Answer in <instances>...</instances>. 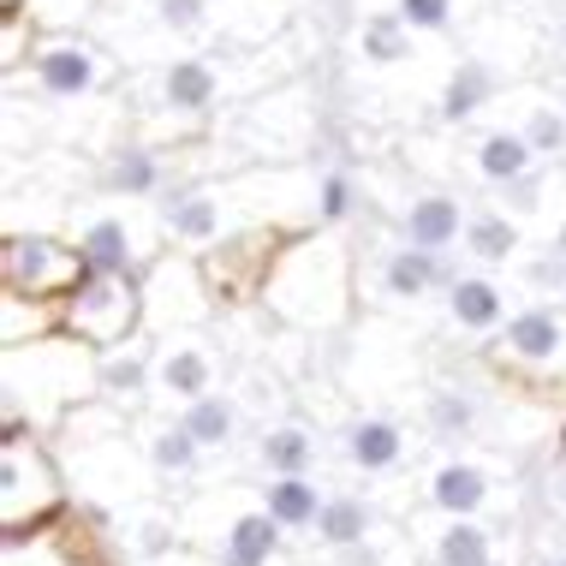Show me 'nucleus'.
Instances as JSON below:
<instances>
[{"label": "nucleus", "mask_w": 566, "mask_h": 566, "mask_svg": "<svg viewBox=\"0 0 566 566\" xmlns=\"http://www.w3.org/2000/svg\"><path fill=\"white\" fill-rule=\"evenodd\" d=\"M263 304L269 316H281V323H293L304 334L316 328H340L352 316V251L340 239L328 233H286L281 256H274L269 281H263Z\"/></svg>", "instance_id": "nucleus-1"}, {"label": "nucleus", "mask_w": 566, "mask_h": 566, "mask_svg": "<svg viewBox=\"0 0 566 566\" xmlns=\"http://www.w3.org/2000/svg\"><path fill=\"white\" fill-rule=\"evenodd\" d=\"M102 394V352L78 334H42V340L7 346V411L30 418L36 430H60L72 406Z\"/></svg>", "instance_id": "nucleus-2"}, {"label": "nucleus", "mask_w": 566, "mask_h": 566, "mask_svg": "<svg viewBox=\"0 0 566 566\" xmlns=\"http://www.w3.org/2000/svg\"><path fill=\"white\" fill-rule=\"evenodd\" d=\"M137 209H144V203L114 197L108 209H84V216L72 209V216H66V239L78 244V256H84L90 274H132V281H144V269L161 256L167 227H161V209H156V216H144V221H137Z\"/></svg>", "instance_id": "nucleus-3"}, {"label": "nucleus", "mask_w": 566, "mask_h": 566, "mask_svg": "<svg viewBox=\"0 0 566 566\" xmlns=\"http://www.w3.org/2000/svg\"><path fill=\"white\" fill-rule=\"evenodd\" d=\"M114 84V54L84 30H42L30 54V90L54 108H84Z\"/></svg>", "instance_id": "nucleus-4"}, {"label": "nucleus", "mask_w": 566, "mask_h": 566, "mask_svg": "<svg viewBox=\"0 0 566 566\" xmlns=\"http://www.w3.org/2000/svg\"><path fill=\"white\" fill-rule=\"evenodd\" d=\"M221 311L209 269L197 251H161L144 269V334H191Z\"/></svg>", "instance_id": "nucleus-5"}, {"label": "nucleus", "mask_w": 566, "mask_h": 566, "mask_svg": "<svg viewBox=\"0 0 566 566\" xmlns=\"http://www.w3.org/2000/svg\"><path fill=\"white\" fill-rule=\"evenodd\" d=\"M60 328L78 334L84 346L114 352L144 334V281L132 274H84L66 298H60Z\"/></svg>", "instance_id": "nucleus-6"}, {"label": "nucleus", "mask_w": 566, "mask_h": 566, "mask_svg": "<svg viewBox=\"0 0 566 566\" xmlns=\"http://www.w3.org/2000/svg\"><path fill=\"white\" fill-rule=\"evenodd\" d=\"M239 60V42H209L197 54H167L149 72V108L156 114H179L203 126L209 114L227 102V66Z\"/></svg>", "instance_id": "nucleus-7"}, {"label": "nucleus", "mask_w": 566, "mask_h": 566, "mask_svg": "<svg viewBox=\"0 0 566 566\" xmlns=\"http://www.w3.org/2000/svg\"><path fill=\"white\" fill-rule=\"evenodd\" d=\"M84 256L72 239L49 233V227H12L7 244H0V281L7 293H30V298H66L72 286L84 281Z\"/></svg>", "instance_id": "nucleus-8"}, {"label": "nucleus", "mask_w": 566, "mask_h": 566, "mask_svg": "<svg viewBox=\"0 0 566 566\" xmlns=\"http://www.w3.org/2000/svg\"><path fill=\"white\" fill-rule=\"evenodd\" d=\"M0 531L7 525H36V518H54L66 507V471L54 465V453L42 441H0Z\"/></svg>", "instance_id": "nucleus-9"}, {"label": "nucleus", "mask_w": 566, "mask_h": 566, "mask_svg": "<svg viewBox=\"0 0 566 566\" xmlns=\"http://www.w3.org/2000/svg\"><path fill=\"white\" fill-rule=\"evenodd\" d=\"M286 244V227H244V233H227L216 251H203V269H209V286H216L221 304H239V298H263V281L274 269Z\"/></svg>", "instance_id": "nucleus-10"}, {"label": "nucleus", "mask_w": 566, "mask_h": 566, "mask_svg": "<svg viewBox=\"0 0 566 566\" xmlns=\"http://www.w3.org/2000/svg\"><path fill=\"white\" fill-rule=\"evenodd\" d=\"M0 566H102L90 525H78L66 507L36 525H7L0 531Z\"/></svg>", "instance_id": "nucleus-11"}, {"label": "nucleus", "mask_w": 566, "mask_h": 566, "mask_svg": "<svg viewBox=\"0 0 566 566\" xmlns=\"http://www.w3.org/2000/svg\"><path fill=\"white\" fill-rule=\"evenodd\" d=\"M495 358L518 370H566V311L555 304H525L495 328Z\"/></svg>", "instance_id": "nucleus-12"}, {"label": "nucleus", "mask_w": 566, "mask_h": 566, "mask_svg": "<svg viewBox=\"0 0 566 566\" xmlns=\"http://www.w3.org/2000/svg\"><path fill=\"white\" fill-rule=\"evenodd\" d=\"M453 263L448 251H423V244H394L388 256L376 263V281H370V298L388 304V311H411L430 293H448L453 286Z\"/></svg>", "instance_id": "nucleus-13"}, {"label": "nucleus", "mask_w": 566, "mask_h": 566, "mask_svg": "<svg viewBox=\"0 0 566 566\" xmlns=\"http://www.w3.org/2000/svg\"><path fill=\"white\" fill-rule=\"evenodd\" d=\"M161 227L179 251H216V244L233 233V209H227V191L221 186H179L174 197L161 203Z\"/></svg>", "instance_id": "nucleus-14"}, {"label": "nucleus", "mask_w": 566, "mask_h": 566, "mask_svg": "<svg viewBox=\"0 0 566 566\" xmlns=\"http://www.w3.org/2000/svg\"><path fill=\"white\" fill-rule=\"evenodd\" d=\"M216 388V346L203 340V328L191 334H161L156 340V394L161 400H203Z\"/></svg>", "instance_id": "nucleus-15"}, {"label": "nucleus", "mask_w": 566, "mask_h": 566, "mask_svg": "<svg viewBox=\"0 0 566 566\" xmlns=\"http://www.w3.org/2000/svg\"><path fill=\"white\" fill-rule=\"evenodd\" d=\"M149 394H156V340L149 334L102 352V400H114L119 411H137Z\"/></svg>", "instance_id": "nucleus-16"}, {"label": "nucleus", "mask_w": 566, "mask_h": 566, "mask_svg": "<svg viewBox=\"0 0 566 566\" xmlns=\"http://www.w3.org/2000/svg\"><path fill=\"white\" fill-rule=\"evenodd\" d=\"M465 221H471V209L459 197L423 191V197H411V209L400 216V239L423 244V251H453V244H465Z\"/></svg>", "instance_id": "nucleus-17"}, {"label": "nucleus", "mask_w": 566, "mask_h": 566, "mask_svg": "<svg viewBox=\"0 0 566 566\" xmlns=\"http://www.w3.org/2000/svg\"><path fill=\"white\" fill-rule=\"evenodd\" d=\"M167 186V161L161 144H114L108 161H102V191L108 197H132V203H149Z\"/></svg>", "instance_id": "nucleus-18"}, {"label": "nucleus", "mask_w": 566, "mask_h": 566, "mask_svg": "<svg viewBox=\"0 0 566 566\" xmlns=\"http://www.w3.org/2000/svg\"><path fill=\"white\" fill-rule=\"evenodd\" d=\"M507 286L495 274H453L448 286V323L465 328V334H495L507 323Z\"/></svg>", "instance_id": "nucleus-19"}, {"label": "nucleus", "mask_w": 566, "mask_h": 566, "mask_svg": "<svg viewBox=\"0 0 566 566\" xmlns=\"http://www.w3.org/2000/svg\"><path fill=\"white\" fill-rule=\"evenodd\" d=\"M281 537H286V525L269 507H244V513L227 518L216 566H269L274 555H281Z\"/></svg>", "instance_id": "nucleus-20"}, {"label": "nucleus", "mask_w": 566, "mask_h": 566, "mask_svg": "<svg viewBox=\"0 0 566 566\" xmlns=\"http://www.w3.org/2000/svg\"><path fill=\"white\" fill-rule=\"evenodd\" d=\"M537 149H531V137L518 132V126H495V132H483L478 137V149H471V167H478V179H489V186H518V179H531L537 174Z\"/></svg>", "instance_id": "nucleus-21"}, {"label": "nucleus", "mask_w": 566, "mask_h": 566, "mask_svg": "<svg viewBox=\"0 0 566 566\" xmlns=\"http://www.w3.org/2000/svg\"><path fill=\"white\" fill-rule=\"evenodd\" d=\"M489 495H495V483H489V471L471 465V459H448L430 478V507L448 513V518H478L489 507Z\"/></svg>", "instance_id": "nucleus-22"}, {"label": "nucleus", "mask_w": 566, "mask_h": 566, "mask_svg": "<svg viewBox=\"0 0 566 566\" xmlns=\"http://www.w3.org/2000/svg\"><path fill=\"white\" fill-rule=\"evenodd\" d=\"M495 84H501V72L489 66L483 54L459 60V66L448 72V84H441V96H436V114H441V126H465V119L478 114L489 96H495Z\"/></svg>", "instance_id": "nucleus-23"}, {"label": "nucleus", "mask_w": 566, "mask_h": 566, "mask_svg": "<svg viewBox=\"0 0 566 566\" xmlns=\"http://www.w3.org/2000/svg\"><path fill=\"white\" fill-rule=\"evenodd\" d=\"M465 251L478 256L483 269H507L525 256V233H518V221L507 209H478V216L465 221Z\"/></svg>", "instance_id": "nucleus-24"}, {"label": "nucleus", "mask_w": 566, "mask_h": 566, "mask_svg": "<svg viewBox=\"0 0 566 566\" xmlns=\"http://www.w3.org/2000/svg\"><path fill=\"white\" fill-rule=\"evenodd\" d=\"M346 459L358 471H394L406 459V430L394 418H358L346 430Z\"/></svg>", "instance_id": "nucleus-25"}, {"label": "nucleus", "mask_w": 566, "mask_h": 566, "mask_svg": "<svg viewBox=\"0 0 566 566\" xmlns=\"http://www.w3.org/2000/svg\"><path fill=\"white\" fill-rule=\"evenodd\" d=\"M411 36H418V30H411L400 12H370V19L358 24V42H352V49H358L364 66H406V60L418 54Z\"/></svg>", "instance_id": "nucleus-26"}, {"label": "nucleus", "mask_w": 566, "mask_h": 566, "mask_svg": "<svg viewBox=\"0 0 566 566\" xmlns=\"http://www.w3.org/2000/svg\"><path fill=\"white\" fill-rule=\"evenodd\" d=\"M144 19L149 30L167 42H191V36H209V30H221V7L216 0H144Z\"/></svg>", "instance_id": "nucleus-27"}, {"label": "nucleus", "mask_w": 566, "mask_h": 566, "mask_svg": "<svg viewBox=\"0 0 566 566\" xmlns=\"http://www.w3.org/2000/svg\"><path fill=\"white\" fill-rule=\"evenodd\" d=\"M256 459H263L269 478H304L316 459V436L304 423H269L263 441H256Z\"/></svg>", "instance_id": "nucleus-28"}, {"label": "nucleus", "mask_w": 566, "mask_h": 566, "mask_svg": "<svg viewBox=\"0 0 566 566\" xmlns=\"http://www.w3.org/2000/svg\"><path fill=\"white\" fill-rule=\"evenodd\" d=\"M42 334H60V298L0 293V340L24 346V340H42Z\"/></svg>", "instance_id": "nucleus-29"}, {"label": "nucleus", "mask_w": 566, "mask_h": 566, "mask_svg": "<svg viewBox=\"0 0 566 566\" xmlns=\"http://www.w3.org/2000/svg\"><path fill=\"white\" fill-rule=\"evenodd\" d=\"M144 453H149V465H156L161 478H186V471L203 465L209 448L186 430V418H167V423H156V430L144 436Z\"/></svg>", "instance_id": "nucleus-30"}, {"label": "nucleus", "mask_w": 566, "mask_h": 566, "mask_svg": "<svg viewBox=\"0 0 566 566\" xmlns=\"http://www.w3.org/2000/svg\"><path fill=\"white\" fill-rule=\"evenodd\" d=\"M323 489L311 483V471L304 478H274V483H263V507L281 518L286 531H311L316 518H323Z\"/></svg>", "instance_id": "nucleus-31"}, {"label": "nucleus", "mask_w": 566, "mask_h": 566, "mask_svg": "<svg viewBox=\"0 0 566 566\" xmlns=\"http://www.w3.org/2000/svg\"><path fill=\"white\" fill-rule=\"evenodd\" d=\"M179 418H186V430L203 441L209 453H221L227 441L239 436V400H233V394H216V388H209L203 400H191L186 411H179Z\"/></svg>", "instance_id": "nucleus-32"}, {"label": "nucleus", "mask_w": 566, "mask_h": 566, "mask_svg": "<svg viewBox=\"0 0 566 566\" xmlns=\"http://www.w3.org/2000/svg\"><path fill=\"white\" fill-rule=\"evenodd\" d=\"M436 566H495V537L478 518H448L436 537Z\"/></svg>", "instance_id": "nucleus-33"}, {"label": "nucleus", "mask_w": 566, "mask_h": 566, "mask_svg": "<svg viewBox=\"0 0 566 566\" xmlns=\"http://www.w3.org/2000/svg\"><path fill=\"white\" fill-rule=\"evenodd\" d=\"M376 518L370 507H364L358 495H328L323 501V518H316V537H323L328 548H352V543H370Z\"/></svg>", "instance_id": "nucleus-34"}, {"label": "nucleus", "mask_w": 566, "mask_h": 566, "mask_svg": "<svg viewBox=\"0 0 566 566\" xmlns=\"http://www.w3.org/2000/svg\"><path fill=\"white\" fill-rule=\"evenodd\" d=\"M518 132L531 137V149H537L543 161H560V156H566V114L548 108V102H525V119H518Z\"/></svg>", "instance_id": "nucleus-35"}, {"label": "nucleus", "mask_w": 566, "mask_h": 566, "mask_svg": "<svg viewBox=\"0 0 566 566\" xmlns=\"http://www.w3.org/2000/svg\"><path fill=\"white\" fill-rule=\"evenodd\" d=\"M352 209H358V191H352V179L340 174V167L316 174V203H311L316 227H340V221H352Z\"/></svg>", "instance_id": "nucleus-36"}, {"label": "nucleus", "mask_w": 566, "mask_h": 566, "mask_svg": "<svg viewBox=\"0 0 566 566\" xmlns=\"http://www.w3.org/2000/svg\"><path fill=\"white\" fill-rule=\"evenodd\" d=\"M388 12H400L418 36H441V30H453V19H459V0H394Z\"/></svg>", "instance_id": "nucleus-37"}, {"label": "nucleus", "mask_w": 566, "mask_h": 566, "mask_svg": "<svg viewBox=\"0 0 566 566\" xmlns=\"http://www.w3.org/2000/svg\"><path fill=\"white\" fill-rule=\"evenodd\" d=\"M42 30H84L102 12V0H24Z\"/></svg>", "instance_id": "nucleus-38"}, {"label": "nucleus", "mask_w": 566, "mask_h": 566, "mask_svg": "<svg viewBox=\"0 0 566 566\" xmlns=\"http://www.w3.org/2000/svg\"><path fill=\"white\" fill-rule=\"evenodd\" d=\"M518 269H525V281H531V293H543V298H566V256L548 244L543 256H518Z\"/></svg>", "instance_id": "nucleus-39"}, {"label": "nucleus", "mask_w": 566, "mask_h": 566, "mask_svg": "<svg viewBox=\"0 0 566 566\" xmlns=\"http://www.w3.org/2000/svg\"><path fill=\"white\" fill-rule=\"evenodd\" d=\"M430 423H436V436H471V423H478V411H471V400H465V394L441 388V394H430Z\"/></svg>", "instance_id": "nucleus-40"}, {"label": "nucleus", "mask_w": 566, "mask_h": 566, "mask_svg": "<svg viewBox=\"0 0 566 566\" xmlns=\"http://www.w3.org/2000/svg\"><path fill=\"white\" fill-rule=\"evenodd\" d=\"M537 566H566V548H548V555H537Z\"/></svg>", "instance_id": "nucleus-41"}, {"label": "nucleus", "mask_w": 566, "mask_h": 566, "mask_svg": "<svg viewBox=\"0 0 566 566\" xmlns=\"http://www.w3.org/2000/svg\"><path fill=\"white\" fill-rule=\"evenodd\" d=\"M548 244H555V251L566 256V216H560V227H555V239H548Z\"/></svg>", "instance_id": "nucleus-42"}]
</instances>
